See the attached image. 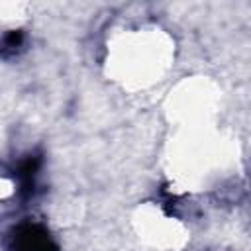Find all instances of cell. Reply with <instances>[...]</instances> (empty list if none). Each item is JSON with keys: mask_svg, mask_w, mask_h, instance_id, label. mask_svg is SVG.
Here are the masks:
<instances>
[{"mask_svg": "<svg viewBox=\"0 0 251 251\" xmlns=\"http://www.w3.org/2000/svg\"><path fill=\"white\" fill-rule=\"evenodd\" d=\"M10 251H59V249L43 226L22 224L14 229Z\"/></svg>", "mask_w": 251, "mask_h": 251, "instance_id": "1", "label": "cell"}, {"mask_svg": "<svg viewBox=\"0 0 251 251\" xmlns=\"http://www.w3.org/2000/svg\"><path fill=\"white\" fill-rule=\"evenodd\" d=\"M24 45V33L20 29H12L4 35V39L0 41V53L2 55H12L16 53L20 47Z\"/></svg>", "mask_w": 251, "mask_h": 251, "instance_id": "2", "label": "cell"}]
</instances>
